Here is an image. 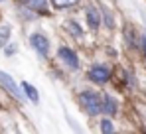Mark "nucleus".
Instances as JSON below:
<instances>
[{"instance_id": "obj_7", "label": "nucleus", "mask_w": 146, "mask_h": 134, "mask_svg": "<svg viewBox=\"0 0 146 134\" xmlns=\"http://www.w3.org/2000/svg\"><path fill=\"white\" fill-rule=\"evenodd\" d=\"M103 111L107 112V114H117V101L111 95L103 97Z\"/></svg>"}, {"instance_id": "obj_3", "label": "nucleus", "mask_w": 146, "mask_h": 134, "mask_svg": "<svg viewBox=\"0 0 146 134\" xmlns=\"http://www.w3.org/2000/svg\"><path fill=\"white\" fill-rule=\"evenodd\" d=\"M30 44H32V47H34L42 57H48V53H49V40L44 36V34H40V32L32 34V36H30Z\"/></svg>"}, {"instance_id": "obj_13", "label": "nucleus", "mask_w": 146, "mask_h": 134, "mask_svg": "<svg viewBox=\"0 0 146 134\" xmlns=\"http://www.w3.org/2000/svg\"><path fill=\"white\" fill-rule=\"evenodd\" d=\"M57 8H67V6H73L75 2H79V0H51Z\"/></svg>"}, {"instance_id": "obj_14", "label": "nucleus", "mask_w": 146, "mask_h": 134, "mask_svg": "<svg viewBox=\"0 0 146 134\" xmlns=\"http://www.w3.org/2000/svg\"><path fill=\"white\" fill-rule=\"evenodd\" d=\"M103 14H105V24H107V28H113V24H115V20H113L111 12H109L107 8H103Z\"/></svg>"}, {"instance_id": "obj_8", "label": "nucleus", "mask_w": 146, "mask_h": 134, "mask_svg": "<svg viewBox=\"0 0 146 134\" xmlns=\"http://www.w3.org/2000/svg\"><path fill=\"white\" fill-rule=\"evenodd\" d=\"M26 6L32 8V10H36V12H42V14H44V12L48 10V0H28Z\"/></svg>"}, {"instance_id": "obj_16", "label": "nucleus", "mask_w": 146, "mask_h": 134, "mask_svg": "<svg viewBox=\"0 0 146 134\" xmlns=\"http://www.w3.org/2000/svg\"><path fill=\"white\" fill-rule=\"evenodd\" d=\"M142 47H144V55H146V38H144V42H142Z\"/></svg>"}, {"instance_id": "obj_6", "label": "nucleus", "mask_w": 146, "mask_h": 134, "mask_svg": "<svg viewBox=\"0 0 146 134\" xmlns=\"http://www.w3.org/2000/svg\"><path fill=\"white\" fill-rule=\"evenodd\" d=\"M87 22L91 30H97L99 24H101V14H99L97 8H87Z\"/></svg>"}, {"instance_id": "obj_12", "label": "nucleus", "mask_w": 146, "mask_h": 134, "mask_svg": "<svg viewBox=\"0 0 146 134\" xmlns=\"http://www.w3.org/2000/svg\"><path fill=\"white\" fill-rule=\"evenodd\" d=\"M101 130L109 134V132H113V130H115V126H113V122H111L109 118H105V120H101Z\"/></svg>"}, {"instance_id": "obj_5", "label": "nucleus", "mask_w": 146, "mask_h": 134, "mask_svg": "<svg viewBox=\"0 0 146 134\" xmlns=\"http://www.w3.org/2000/svg\"><path fill=\"white\" fill-rule=\"evenodd\" d=\"M59 59L65 63L67 67H71V69H79V59H77V55L73 53L69 47H59Z\"/></svg>"}, {"instance_id": "obj_4", "label": "nucleus", "mask_w": 146, "mask_h": 134, "mask_svg": "<svg viewBox=\"0 0 146 134\" xmlns=\"http://www.w3.org/2000/svg\"><path fill=\"white\" fill-rule=\"evenodd\" d=\"M89 79L99 83V85L101 83H107L111 79V71H109V67H105V65H93L91 71H89Z\"/></svg>"}, {"instance_id": "obj_10", "label": "nucleus", "mask_w": 146, "mask_h": 134, "mask_svg": "<svg viewBox=\"0 0 146 134\" xmlns=\"http://www.w3.org/2000/svg\"><path fill=\"white\" fill-rule=\"evenodd\" d=\"M10 34H12L10 26H0V49H2V47H6L8 40H10Z\"/></svg>"}, {"instance_id": "obj_15", "label": "nucleus", "mask_w": 146, "mask_h": 134, "mask_svg": "<svg viewBox=\"0 0 146 134\" xmlns=\"http://www.w3.org/2000/svg\"><path fill=\"white\" fill-rule=\"evenodd\" d=\"M4 51H6V53L10 55V53H14V51H16V45H8V47H6Z\"/></svg>"}, {"instance_id": "obj_1", "label": "nucleus", "mask_w": 146, "mask_h": 134, "mask_svg": "<svg viewBox=\"0 0 146 134\" xmlns=\"http://www.w3.org/2000/svg\"><path fill=\"white\" fill-rule=\"evenodd\" d=\"M79 101H81V107L93 116L103 111V101H101V95L97 91H83L79 95Z\"/></svg>"}, {"instance_id": "obj_2", "label": "nucleus", "mask_w": 146, "mask_h": 134, "mask_svg": "<svg viewBox=\"0 0 146 134\" xmlns=\"http://www.w3.org/2000/svg\"><path fill=\"white\" fill-rule=\"evenodd\" d=\"M0 83H2V87L8 91L14 99H18V101H24V97H26V93L24 89H20L18 85H16V81L8 75V73H4V71H0Z\"/></svg>"}, {"instance_id": "obj_9", "label": "nucleus", "mask_w": 146, "mask_h": 134, "mask_svg": "<svg viewBox=\"0 0 146 134\" xmlns=\"http://www.w3.org/2000/svg\"><path fill=\"white\" fill-rule=\"evenodd\" d=\"M22 89H24L26 97H28L30 101H34V103H38V101H40V95H38V91H36V87H32L30 83H22Z\"/></svg>"}, {"instance_id": "obj_11", "label": "nucleus", "mask_w": 146, "mask_h": 134, "mask_svg": "<svg viewBox=\"0 0 146 134\" xmlns=\"http://www.w3.org/2000/svg\"><path fill=\"white\" fill-rule=\"evenodd\" d=\"M65 26H67V30L71 32L75 38H81L83 36V32H81V28L77 26V22H73V20H69V22H65Z\"/></svg>"}]
</instances>
